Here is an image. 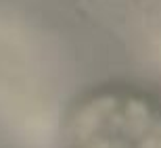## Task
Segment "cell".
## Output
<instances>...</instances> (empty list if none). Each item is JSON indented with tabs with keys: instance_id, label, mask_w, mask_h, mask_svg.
I'll use <instances>...</instances> for the list:
<instances>
[{
	"instance_id": "obj_1",
	"label": "cell",
	"mask_w": 161,
	"mask_h": 148,
	"mask_svg": "<svg viewBox=\"0 0 161 148\" xmlns=\"http://www.w3.org/2000/svg\"><path fill=\"white\" fill-rule=\"evenodd\" d=\"M67 148H161V98L124 82L90 90L69 111Z\"/></svg>"
}]
</instances>
